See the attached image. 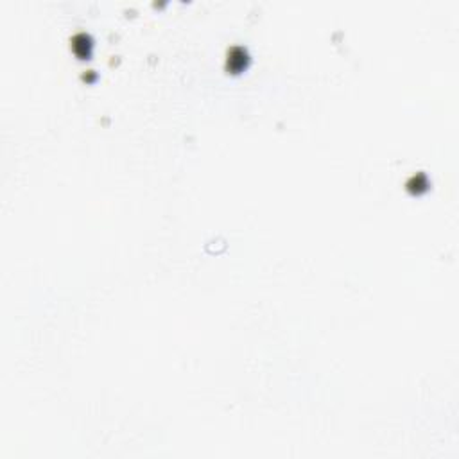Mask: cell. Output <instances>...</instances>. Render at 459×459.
Instances as JSON below:
<instances>
[{"mask_svg": "<svg viewBox=\"0 0 459 459\" xmlns=\"http://www.w3.org/2000/svg\"><path fill=\"white\" fill-rule=\"evenodd\" d=\"M244 65H246V52L242 51L240 47L232 49V52L228 56V67L232 68V70H239V68H242Z\"/></svg>", "mask_w": 459, "mask_h": 459, "instance_id": "1", "label": "cell"}, {"mask_svg": "<svg viewBox=\"0 0 459 459\" xmlns=\"http://www.w3.org/2000/svg\"><path fill=\"white\" fill-rule=\"evenodd\" d=\"M74 51L79 56H86L90 52V38L86 34H77L74 38Z\"/></svg>", "mask_w": 459, "mask_h": 459, "instance_id": "2", "label": "cell"}]
</instances>
